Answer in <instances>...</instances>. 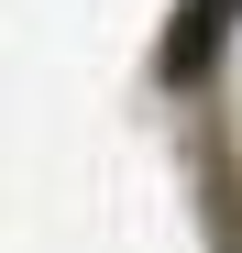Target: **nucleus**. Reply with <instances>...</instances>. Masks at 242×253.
Wrapping results in <instances>:
<instances>
[{
  "instance_id": "obj_1",
  "label": "nucleus",
  "mask_w": 242,
  "mask_h": 253,
  "mask_svg": "<svg viewBox=\"0 0 242 253\" xmlns=\"http://www.w3.org/2000/svg\"><path fill=\"white\" fill-rule=\"evenodd\" d=\"M231 22H242V0H176V22H165V77H176V88L209 77V55H220Z\"/></svg>"
}]
</instances>
